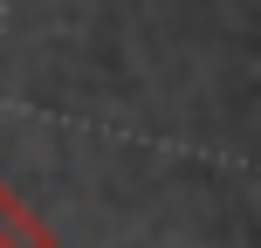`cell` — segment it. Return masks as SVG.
<instances>
[{
	"mask_svg": "<svg viewBox=\"0 0 261 248\" xmlns=\"http://www.w3.org/2000/svg\"><path fill=\"white\" fill-rule=\"evenodd\" d=\"M0 248H55V235L14 200V186L0 179Z\"/></svg>",
	"mask_w": 261,
	"mask_h": 248,
	"instance_id": "1",
	"label": "cell"
}]
</instances>
